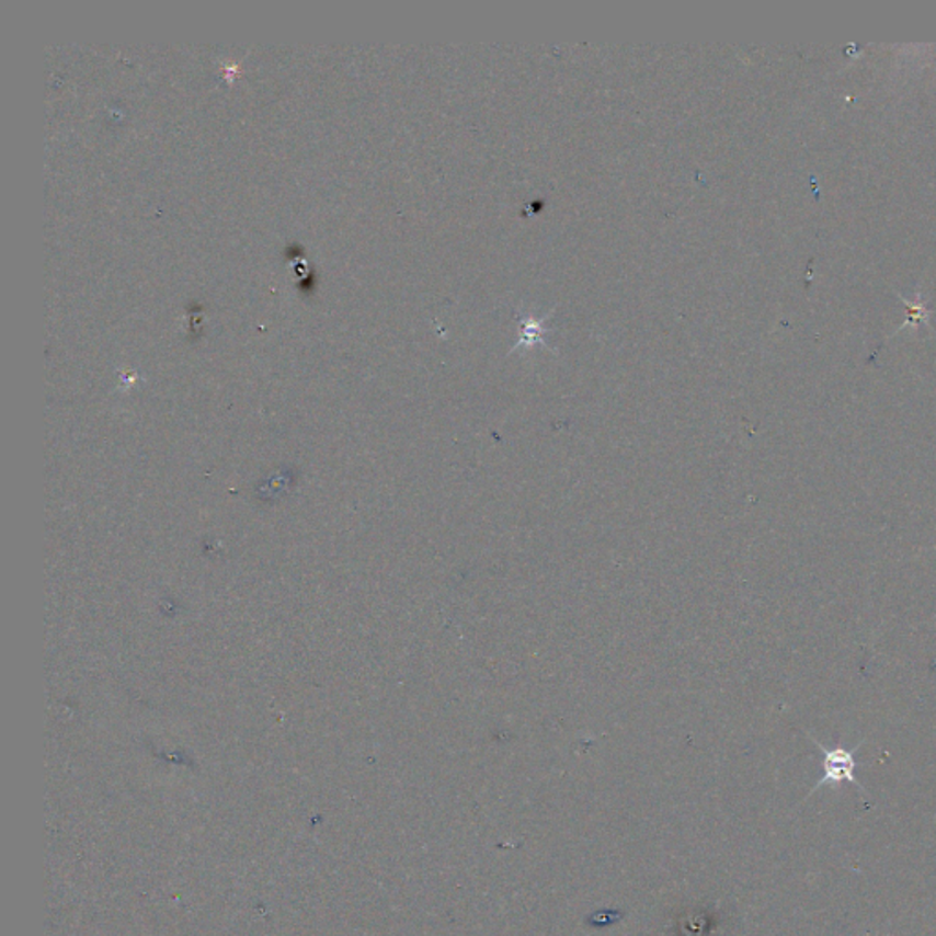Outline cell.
<instances>
[{"label": "cell", "mask_w": 936, "mask_h": 936, "mask_svg": "<svg viewBox=\"0 0 936 936\" xmlns=\"http://www.w3.org/2000/svg\"><path fill=\"white\" fill-rule=\"evenodd\" d=\"M812 743H814L821 754H823V776H821L820 781L815 783L814 788H812V794H814L815 790H820L821 787H826V785H842V783H851V785L858 788L859 792H864L861 783H859L858 779H856V776H854V772L858 768L856 752H858L859 746L864 744V741H859V743L856 744V746H853V749H843V746L826 749V746H823V744L814 738H812Z\"/></svg>", "instance_id": "obj_1"}]
</instances>
